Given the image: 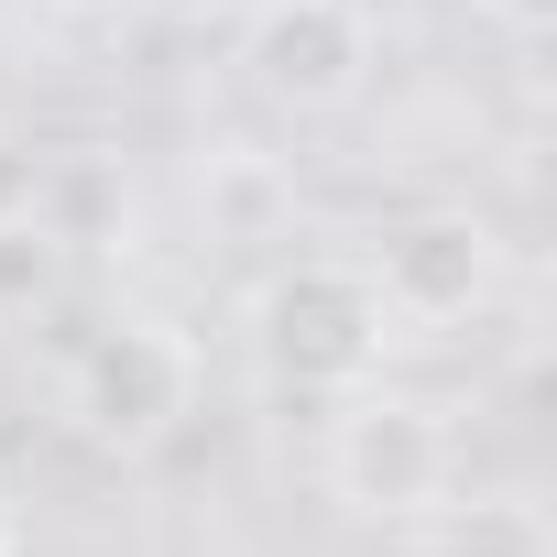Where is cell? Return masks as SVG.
I'll use <instances>...</instances> for the list:
<instances>
[{
	"mask_svg": "<svg viewBox=\"0 0 557 557\" xmlns=\"http://www.w3.org/2000/svg\"><path fill=\"white\" fill-rule=\"evenodd\" d=\"M186 416H197V339L175 318H110L66 372V426L110 459L164 448Z\"/></svg>",
	"mask_w": 557,
	"mask_h": 557,
	"instance_id": "cell-2",
	"label": "cell"
},
{
	"mask_svg": "<svg viewBox=\"0 0 557 557\" xmlns=\"http://www.w3.org/2000/svg\"><path fill=\"white\" fill-rule=\"evenodd\" d=\"M437 513V546L426 557H557V524H546V503H524V492H470V503H426Z\"/></svg>",
	"mask_w": 557,
	"mask_h": 557,
	"instance_id": "cell-7",
	"label": "cell"
},
{
	"mask_svg": "<svg viewBox=\"0 0 557 557\" xmlns=\"http://www.w3.org/2000/svg\"><path fill=\"white\" fill-rule=\"evenodd\" d=\"M197 219H208V240L251 251V240H273V230L296 219V175L273 164L262 143H219V153L197 164Z\"/></svg>",
	"mask_w": 557,
	"mask_h": 557,
	"instance_id": "cell-6",
	"label": "cell"
},
{
	"mask_svg": "<svg viewBox=\"0 0 557 557\" xmlns=\"http://www.w3.org/2000/svg\"><path fill=\"white\" fill-rule=\"evenodd\" d=\"M143 12H164V23H208V12H240V0H143Z\"/></svg>",
	"mask_w": 557,
	"mask_h": 557,
	"instance_id": "cell-11",
	"label": "cell"
},
{
	"mask_svg": "<svg viewBox=\"0 0 557 557\" xmlns=\"http://www.w3.org/2000/svg\"><path fill=\"white\" fill-rule=\"evenodd\" d=\"M481 23H503L513 45H546L557 34V0H481Z\"/></svg>",
	"mask_w": 557,
	"mask_h": 557,
	"instance_id": "cell-10",
	"label": "cell"
},
{
	"mask_svg": "<svg viewBox=\"0 0 557 557\" xmlns=\"http://www.w3.org/2000/svg\"><path fill=\"white\" fill-rule=\"evenodd\" d=\"M0 557H23V503H12V481H0Z\"/></svg>",
	"mask_w": 557,
	"mask_h": 557,
	"instance_id": "cell-12",
	"label": "cell"
},
{
	"mask_svg": "<svg viewBox=\"0 0 557 557\" xmlns=\"http://www.w3.org/2000/svg\"><path fill=\"white\" fill-rule=\"evenodd\" d=\"M66 285V240L45 230V208H0V318H34Z\"/></svg>",
	"mask_w": 557,
	"mask_h": 557,
	"instance_id": "cell-9",
	"label": "cell"
},
{
	"mask_svg": "<svg viewBox=\"0 0 557 557\" xmlns=\"http://www.w3.org/2000/svg\"><path fill=\"white\" fill-rule=\"evenodd\" d=\"M329 492L350 503V513H372V524H405V513H426L437 492H448V426H437V405H416V394H339V426H329Z\"/></svg>",
	"mask_w": 557,
	"mask_h": 557,
	"instance_id": "cell-3",
	"label": "cell"
},
{
	"mask_svg": "<svg viewBox=\"0 0 557 557\" xmlns=\"http://www.w3.org/2000/svg\"><path fill=\"white\" fill-rule=\"evenodd\" d=\"M240 66L273 110H339L372 77V12L361 0H262Z\"/></svg>",
	"mask_w": 557,
	"mask_h": 557,
	"instance_id": "cell-5",
	"label": "cell"
},
{
	"mask_svg": "<svg viewBox=\"0 0 557 557\" xmlns=\"http://www.w3.org/2000/svg\"><path fill=\"white\" fill-rule=\"evenodd\" d=\"M383 339H394V318L361 262H285L251 296V350L285 394H361L383 372Z\"/></svg>",
	"mask_w": 557,
	"mask_h": 557,
	"instance_id": "cell-1",
	"label": "cell"
},
{
	"mask_svg": "<svg viewBox=\"0 0 557 557\" xmlns=\"http://www.w3.org/2000/svg\"><path fill=\"white\" fill-rule=\"evenodd\" d=\"M34 208H45L55 240H88V251H121V240H132V186H121L110 164H88V153L55 164V186H45Z\"/></svg>",
	"mask_w": 557,
	"mask_h": 557,
	"instance_id": "cell-8",
	"label": "cell"
},
{
	"mask_svg": "<svg viewBox=\"0 0 557 557\" xmlns=\"http://www.w3.org/2000/svg\"><path fill=\"white\" fill-rule=\"evenodd\" d=\"M361 273H372V296H383L394 329H459L503 285V240H492L481 208H416V219L383 230V251Z\"/></svg>",
	"mask_w": 557,
	"mask_h": 557,
	"instance_id": "cell-4",
	"label": "cell"
}]
</instances>
